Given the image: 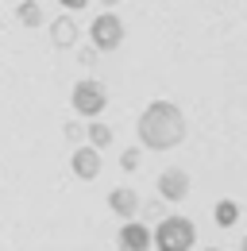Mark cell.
Returning a JSON list of instances; mask_svg holds the SVG:
<instances>
[{
    "label": "cell",
    "instance_id": "5bb4252c",
    "mask_svg": "<svg viewBox=\"0 0 247 251\" xmlns=\"http://www.w3.org/2000/svg\"><path fill=\"white\" fill-rule=\"evenodd\" d=\"M66 12H81V8H89V0H58Z\"/></svg>",
    "mask_w": 247,
    "mask_h": 251
},
{
    "label": "cell",
    "instance_id": "9c48e42d",
    "mask_svg": "<svg viewBox=\"0 0 247 251\" xmlns=\"http://www.w3.org/2000/svg\"><path fill=\"white\" fill-rule=\"evenodd\" d=\"M50 43H54L58 50L77 47V24H74V16H70V12H66V16H58V20L50 24Z\"/></svg>",
    "mask_w": 247,
    "mask_h": 251
},
{
    "label": "cell",
    "instance_id": "4fadbf2b",
    "mask_svg": "<svg viewBox=\"0 0 247 251\" xmlns=\"http://www.w3.org/2000/svg\"><path fill=\"white\" fill-rule=\"evenodd\" d=\"M120 166L127 170V174H131V170L139 166V147H127V151H124V158H120Z\"/></svg>",
    "mask_w": 247,
    "mask_h": 251
},
{
    "label": "cell",
    "instance_id": "277c9868",
    "mask_svg": "<svg viewBox=\"0 0 247 251\" xmlns=\"http://www.w3.org/2000/svg\"><path fill=\"white\" fill-rule=\"evenodd\" d=\"M89 39H93V50H97V54H112V50H120L124 20L116 16V12H100V16L89 24Z\"/></svg>",
    "mask_w": 247,
    "mask_h": 251
},
{
    "label": "cell",
    "instance_id": "9a60e30c",
    "mask_svg": "<svg viewBox=\"0 0 247 251\" xmlns=\"http://www.w3.org/2000/svg\"><path fill=\"white\" fill-rule=\"evenodd\" d=\"M240 251H247V236H244V244H240Z\"/></svg>",
    "mask_w": 247,
    "mask_h": 251
},
{
    "label": "cell",
    "instance_id": "6da1fadb",
    "mask_svg": "<svg viewBox=\"0 0 247 251\" xmlns=\"http://www.w3.org/2000/svg\"><path fill=\"white\" fill-rule=\"evenodd\" d=\"M185 112L170 100H151L143 112H139V124H135V135L147 151H174L185 139Z\"/></svg>",
    "mask_w": 247,
    "mask_h": 251
},
{
    "label": "cell",
    "instance_id": "5b68a950",
    "mask_svg": "<svg viewBox=\"0 0 247 251\" xmlns=\"http://www.w3.org/2000/svg\"><path fill=\"white\" fill-rule=\"evenodd\" d=\"M158 197L162 201H170V205H182L185 197H189V174H185L182 166H170V170H162L158 174Z\"/></svg>",
    "mask_w": 247,
    "mask_h": 251
},
{
    "label": "cell",
    "instance_id": "3957f363",
    "mask_svg": "<svg viewBox=\"0 0 247 251\" xmlns=\"http://www.w3.org/2000/svg\"><path fill=\"white\" fill-rule=\"evenodd\" d=\"M70 104H74V112H77V116L97 120V116L108 108V85H104V81H97V77H85V81H77V85H74Z\"/></svg>",
    "mask_w": 247,
    "mask_h": 251
},
{
    "label": "cell",
    "instance_id": "ba28073f",
    "mask_svg": "<svg viewBox=\"0 0 247 251\" xmlns=\"http://www.w3.org/2000/svg\"><path fill=\"white\" fill-rule=\"evenodd\" d=\"M108 209H112L116 217H124V220L139 217V193H135L131 186H116L112 193H108Z\"/></svg>",
    "mask_w": 247,
    "mask_h": 251
},
{
    "label": "cell",
    "instance_id": "2e32d148",
    "mask_svg": "<svg viewBox=\"0 0 247 251\" xmlns=\"http://www.w3.org/2000/svg\"><path fill=\"white\" fill-rule=\"evenodd\" d=\"M205 251H220V248H205Z\"/></svg>",
    "mask_w": 247,
    "mask_h": 251
},
{
    "label": "cell",
    "instance_id": "7c38bea8",
    "mask_svg": "<svg viewBox=\"0 0 247 251\" xmlns=\"http://www.w3.org/2000/svg\"><path fill=\"white\" fill-rule=\"evenodd\" d=\"M16 16H20V24H24V27H43V8H39L35 0H20Z\"/></svg>",
    "mask_w": 247,
    "mask_h": 251
},
{
    "label": "cell",
    "instance_id": "30bf717a",
    "mask_svg": "<svg viewBox=\"0 0 247 251\" xmlns=\"http://www.w3.org/2000/svg\"><path fill=\"white\" fill-rule=\"evenodd\" d=\"M213 220H216V228H232V224H240V201L220 197V201L213 205Z\"/></svg>",
    "mask_w": 247,
    "mask_h": 251
},
{
    "label": "cell",
    "instance_id": "8fae6325",
    "mask_svg": "<svg viewBox=\"0 0 247 251\" xmlns=\"http://www.w3.org/2000/svg\"><path fill=\"white\" fill-rule=\"evenodd\" d=\"M85 131H89V147H93V151H104V147L112 143V127H108V124H100V120L85 124Z\"/></svg>",
    "mask_w": 247,
    "mask_h": 251
},
{
    "label": "cell",
    "instance_id": "7a4b0ae2",
    "mask_svg": "<svg viewBox=\"0 0 247 251\" xmlns=\"http://www.w3.org/2000/svg\"><path fill=\"white\" fill-rule=\"evenodd\" d=\"M193 244H197V228L189 217H162L151 232L154 251H189Z\"/></svg>",
    "mask_w": 247,
    "mask_h": 251
},
{
    "label": "cell",
    "instance_id": "52a82bcc",
    "mask_svg": "<svg viewBox=\"0 0 247 251\" xmlns=\"http://www.w3.org/2000/svg\"><path fill=\"white\" fill-rule=\"evenodd\" d=\"M70 170H74L81 182H93V178L100 174V151H93L89 143H85V147H77V151L70 155Z\"/></svg>",
    "mask_w": 247,
    "mask_h": 251
},
{
    "label": "cell",
    "instance_id": "8992f818",
    "mask_svg": "<svg viewBox=\"0 0 247 251\" xmlns=\"http://www.w3.org/2000/svg\"><path fill=\"white\" fill-rule=\"evenodd\" d=\"M120 251H151V228L143 220H124V228L116 232Z\"/></svg>",
    "mask_w": 247,
    "mask_h": 251
}]
</instances>
